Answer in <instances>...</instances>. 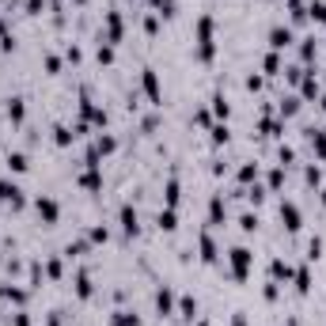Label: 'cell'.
<instances>
[{
  "instance_id": "1",
  "label": "cell",
  "mask_w": 326,
  "mask_h": 326,
  "mask_svg": "<svg viewBox=\"0 0 326 326\" xmlns=\"http://www.w3.org/2000/svg\"><path fill=\"white\" fill-rule=\"evenodd\" d=\"M232 266H235V277H247V266H250V250L235 247V250H232Z\"/></svg>"
},
{
  "instance_id": "2",
  "label": "cell",
  "mask_w": 326,
  "mask_h": 326,
  "mask_svg": "<svg viewBox=\"0 0 326 326\" xmlns=\"http://www.w3.org/2000/svg\"><path fill=\"white\" fill-rule=\"evenodd\" d=\"M0 201H8V205H23V198H19V186H16V182H4V179H0Z\"/></svg>"
},
{
  "instance_id": "3",
  "label": "cell",
  "mask_w": 326,
  "mask_h": 326,
  "mask_svg": "<svg viewBox=\"0 0 326 326\" xmlns=\"http://www.w3.org/2000/svg\"><path fill=\"white\" fill-rule=\"evenodd\" d=\"M35 209H38V216H46V220H57V201H50V198H38L35 201Z\"/></svg>"
},
{
  "instance_id": "4",
  "label": "cell",
  "mask_w": 326,
  "mask_h": 326,
  "mask_svg": "<svg viewBox=\"0 0 326 326\" xmlns=\"http://www.w3.org/2000/svg\"><path fill=\"white\" fill-rule=\"evenodd\" d=\"M281 220L296 232V228H300V209H296V205H281Z\"/></svg>"
},
{
  "instance_id": "5",
  "label": "cell",
  "mask_w": 326,
  "mask_h": 326,
  "mask_svg": "<svg viewBox=\"0 0 326 326\" xmlns=\"http://www.w3.org/2000/svg\"><path fill=\"white\" fill-rule=\"evenodd\" d=\"M288 42H292V31H284V27H277L273 35H269V46H273V50H284Z\"/></svg>"
},
{
  "instance_id": "6",
  "label": "cell",
  "mask_w": 326,
  "mask_h": 326,
  "mask_svg": "<svg viewBox=\"0 0 326 326\" xmlns=\"http://www.w3.org/2000/svg\"><path fill=\"white\" fill-rule=\"evenodd\" d=\"M171 303H175V296H171V288H159V296H155V307L163 311V315H171Z\"/></svg>"
},
{
  "instance_id": "7",
  "label": "cell",
  "mask_w": 326,
  "mask_h": 326,
  "mask_svg": "<svg viewBox=\"0 0 326 326\" xmlns=\"http://www.w3.org/2000/svg\"><path fill=\"white\" fill-rule=\"evenodd\" d=\"M106 35H110V42H118V38H121V19L114 16V12L106 16Z\"/></svg>"
},
{
  "instance_id": "8",
  "label": "cell",
  "mask_w": 326,
  "mask_h": 326,
  "mask_svg": "<svg viewBox=\"0 0 326 326\" xmlns=\"http://www.w3.org/2000/svg\"><path fill=\"white\" fill-rule=\"evenodd\" d=\"M144 91L152 103H159V84H155V72H144Z\"/></svg>"
},
{
  "instance_id": "9",
  "label": "cell",
  "mask_w": 326,
  "mask_h": 326,
  "mask_svg": "<svg viewBox=\"0 0 326 326\" xmlns=\"http://www.w3.org/2000/svg\"><path fill=\"white\" fill-rule=\"evenodd\" d=\"M121 224H125V232H137V213H133V209H121Z\"/></svg>"
},
{
  "instance_id": "10",
  "label": "cell",
  "mask_w": 326,
  "mask_h": 326,
  "mask_svg": "<svg viewBox=\"0 0 326 326\" xmlns=\"http://www.w3.org/2000/svg\"><path fill=\"white\" fill-rule=\"evenodd\" d=\"M8 167H12V171H27V155L23 152H12L8 155Z\"/></svg>"
},
{
  "instance_id": "11",
  "label": "cell",
  "mask_w": 326,
  "mask_h": 326,
  "mask_svg": "<svg viewBox=\"0 0 326 326\" xmlns=\"http://www.w3.org/2000/svg\"><path fill=\"white\" fill-rule=\"evenodd\" d=\"M8 118L12 121H23V99H12V103H8Z\"/></svg>"
},
{
  "instance_id": "12",
  "label": "cell",
  "mask_w": 326,
  "mask_h": 326,
  "mask_svg": "<svg viewBox=\"0 0 326 326\" xmlns=\"http://www.w3.org/2000/svg\"><path fill=\"white\" fill-rule=\"evenodd\" d=\"M201 250H205V254H201L205 262H213V258H216V247H213V239H209V235H201Z\"/></svg>"
},
{
  "instance_id": "13",
  "label": "cell",
  "mask_w": 326,
  "mask_h": 326,
  "mask_svg": "<svg viewBox=\"0 0 326 326\" xmlns=\"http://www.w3.org/2000/svg\"><path fill=\"white\" fill-rule=\"evenodd\" d=\"M311 144H315L318 155H326V137H322V133H311Z\"/></svg>"
},
{
  "instance_id": "14",
  "label": "cell",
  "mask_w": 326,
  "mask_h": 326,
  "mask_svg": "<svg viewBox=\"0 0 326 326\" xmlns=\"http://www.w3.org/2000/svg\"><path fill=\"white\" fill-rule=\"evenodd\" d=\"M175 201H179V182H167V205H175Z\"/></svg>"
},
{
  "instance_id": "15",
  "label": "cell",
  "mask_w": 326,
  "mask_h": 326,
  "mask_svg": "<svg viewBox=\"0 0 326 326\" xmlns=\"http://www.w3.org/2000/svg\"><path fill=\"white\" fill-rule=\"evenodd\" d=\"M194 311H198V303L190 300V296H182V315H186V318H194Z\"/></svg>"
},
{
  "instance_id": "16",
  "label": "cell",
  "mask_w": 326,
  "mask_h": 326,
  "mask_svg": "<svg viewBox=\"0 0 326 326\" xmlns=\"http://www.w3.org/2000/svg\"><path fill=\"white\" fill-rule=\"evenodd\" d=\"M159 228H175V213L167 209V213H159Z\"/></svg>"
},
{
  "instance_id": "17",
  "label": "cell",
  "mask_w": 326,
  "mask_h": 326,
  "mask_svg": "<svg viewBox=\"0 0 326 326\" xmlns=\"http://www.w3.org/2000/svg\"><path fill=\"white\" fill-rule=\"evenodd\" d=\"M311 16H315L318 23H326V4H311Z\"/></svg>"
},
{
  "instance_id": "18",
  "label": "cell",
  "mask_w": 326,
  "mask_h": 326,
  "mask_svg": "<svg viewBox=\"0 0 326 326\" xmlns=\"http://www.w3.org/2000/svg\"><path fill=\"white\" fill-rule=\"evenodd\" d=\"M209 213H213V220H220V216H224V201L213 198V209H209Z\"/></svg>"
},
{
  "instance_id": "19",
  "label": "cell",
  "mask_w": 326,
  "mask_h": 326,
  "mask_svg": "<svg viewBox=\"0 0 326 326\" xmlns=\"http://www.w3.org/2000/svg\"><path fill=\"white\" fill-rule=\"evenodd\" d=\"M266 69H269V72H277V69H281V61H277V53H269V57H266Z\"/></svg>"
},
{
  "instance_id": "20",
  "label": "cell",
  "mask_w": 326,
  "mask_h": 326,
  "mask_svg": "<svg viewBox=\"0 0 326 326\" xmlns=\"http://www.w3.org/2000/svg\"><path fill=\"white\" fill-rule=\"evenodd\" d=\"M155 4L163 8V16H171V0H155Z\"/></svg>"
},
{
  "instance_id": "21",
  "label": "cell",
  "mask_w": 326,
  "mask_h": 326,
  "mask_svg": "<svg viewBox=\"0 0 326 326\" xmlns=\"http://www.w3.org/2000/svg\"><path fill=\"white\" fill-rule=\"evenodd\" d=\"M235 326H247V318H243V315H235Z\"/></svg>"
},
{
  "instance_id": "22",
  "label": "cell",
  "mask_w": 326,
  "mask_h": 326,
  "mask_svg": "<svg viewBox=\"0 0 326 326\" xmlns=\"http://www.w3.org/2000/svg\"><path fill=\"white\" fill-rule=\"evenodd\" d=\"M322 201H326V190H322Z\"/></svg>"
}]
</instances>
